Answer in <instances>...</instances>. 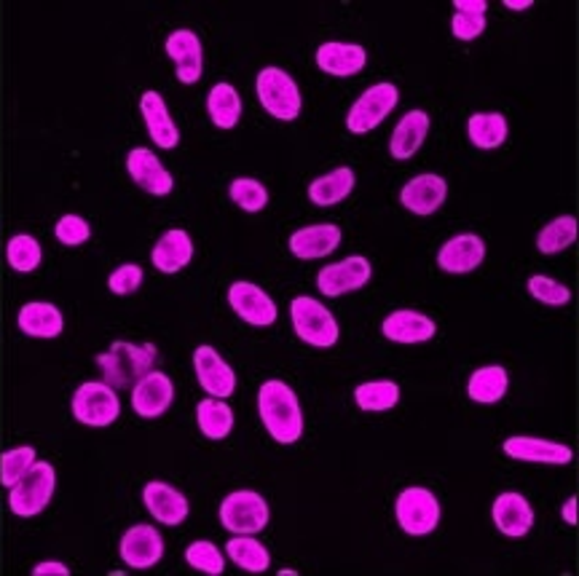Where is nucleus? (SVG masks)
Returning <instances> with one entry per match:
<instances>
[{"label":"nucleus","mask_w":579,"mask_h":576,"mask_svg":"<svg viewBox=\"0 0 579 576\" xmlns=\"http://www.w3.org/2000/svg\"><path fill=\"white\" fill-rule=\"evenodd\" d=\"M258 413L263 426L280 445L298 443L304 435V411L285 381H266L258 392Z\"/></svg>","instance_id":"f257e3e1"},{"label":"nucleus","mask_w":579,"mask_h":576,"mask_svg":"<svg viewBox=\"0 0 579 576\" xmlns=\"http://www.w3.org/2000/svg\"><path fill=\"white\" fill-rule=\"evenodd\" d=\"M156 346L145 344H124L116 340L105 355L97 357V365L102 368V381L113 389H132L134 383L143 381L156 365Z\"/></svg>","instance_id":"f03ea898"},{"label":"nucleus","mask_w":579,"mask_h":576,"mask_svg":"<svg viewBox=\"0 0 579 576\" xmlns=\"http://www.w3.org/2000/svg\"><path fill=\"white\" fill-rule=\"evenodd\" d=\"M258 100H261L263 110L269 116L280 121H295L304 108V97H301L298 84H295L290 73L282 67H263L258 73Z\"/></svg>","instance_id":"7ed1b4c3"},{"label":"nucleus","mask_w":579,"mask_h":576,"mask_svg":"<svg viewBox=\"0 0 579 576\" xmlns=\"http://www.w3.org/2000/svg\"><path fill=\"white\" fill-rule=\"evenodd\" d=\"M290 319H293L295 336L314 349H330L338 344V322L317 298L298 295L290 303Z\"/></svg>","instance_id":"20e7f679"},{"label":"nucleus","mask_w":579,"mask_h":576,"mask_svg":"<svg viewBox=\"0 0 579 576\" xmlns=\"http://www.w3.org/2000/svg\"><path fill=\"white\" fill-rule=\"evenodd\" d=\"M54 486H57V472L48 461H35L30 472L20 482L11 486L9 507L14 515L35 518L46 510V504L54 497Z\"/></svg>","instance_id":"39448f33"},{"label":"nucleus","mask_w":579,"mask_h":576,"mask_svg":"<svg viewBox=\"0 0 579 576\" xmlns=\"http://www.w3.org/2000/svg\"><path fill=\"white\" fill-rule=\"evenodd\" d=\"M394 518L408 536H427L440 523V501L429 488L411 486L394 501Z\"/></svg>","instance_id":"423d86ee"},{"label":"nucleus","mask_w":579,"mask_h":576,"mask_svg":"<svg viewBox=\"0 0 579 576\" xmlns=\"http://www.w3.org/2000/svg\"><path fill=\"white\" fill-rule=\"evenodd\" d=\"M269 504L255 491H233L220 504V523L231 534H261L269 525Z\"/></svg>","instance_id":"0eeeda50"},{"label":"nucleus","mask_w":579,"mask_h":576,"mask_svg":"<svg viewBox=\"0 0 579 576\" xmlns=\"http://www.w3.org/2000/svg\"><path fill=\"white\" fill-rule=\"evenodd\" d=\"M121 413L116 389L105 381H86L73 394V416L86 426H110Z\"/></svg>","instance_id":"6e6552de"},{"label":"nucleus","mask_w":579,"mask_h":576,"mask_svg":"<svg viewBox=\"0 0 579 576\" xmlns=\"http://www.w3.org/2000/svg\"><path fill=\"white\" fill-rule=\"evenodd\" d=\"M400 91L394 84H375L360 95L347 116V129L352 134H368L397 108Z\"/></svg>","instance_id":"1a4fd4ad"},{"label":"nucleus","mask_w":579,"mask_h":576,"mask_svg":"<svg viewBox=\"0 0 579 576\" xmlns=\"http://www.w3.org/2000/svg\"><path fill=\"white\" fill-rule=\"evenodd\" d=\"M371 263H368V258L362 256H349L343 260H338V263H330L325 265L323 271L317 274V290L323 295H328V298H338V295H347V293H354V290L365 287L368 282H371Z\"/></svg>","instance_id":"9d476101"},{"label":"nucleus","mask_w":579,"mask_h":576,"mask_svg":"<svg viewBox=\"0 0 579 576\" xmlns=\"http://www.w3.org/2000/svg\"><path fill=\"white\" fill-rule=\"evenodd\" d=\"M228 303L239 319H244L252 327H269L276 322V303L252 282H233L228 287Z\"/></svg>","instance_id":"9b49d317"},{"label":"nucleus","mask_w":579,"mask_h":576,"mask_svg":"<svg viewBox=\"0 0 579 576\" xmlns=\"http://www.w3.org/2000/svg\"><path fill=\"white\" fill-rule=\"evenodd\" d=\"M194 368L196 378H199V387L205 389L209 398H231L233 389H237V376H233L231 365L212 346H199L194 351Z\"/></svg>","instance_id":"f8f14e48"},{"label":"nucleus","mask_w":579,"mask_h":576,"mask_svg":"<svg viewBox=\"0 0 579 576\" xmlns=\"http://www.w3.org/2000/svg\"><path fill=\"white\" fill-rule=\"evenodd\" d=\"M446 180L440 175H433V172H424V175H416L403 185V191H400V204H403L408 213L418 215V218H427V215H435L437 209L446 204Z\"/></svg>","instance_id":"ddd939ff"},{"label":"nucleus","mask_w":579,"mask_h":576,"mask_svg":"<svg viewBox=\"0 0 579 576\" xmlns=\"http://www.w3.org/2000/svg\"><path fill=\"white\" fill-rule=\"evenodd\" d=\"M164 555V539L159 534L153 525L138 523L121 536V557L129 568H138V572H145V568H153Z\"/></svg>","instance_id":"4468645a"},{"label":"nucleus","mask_w":579,"mask_h":576,"mask_svg":"<svg viewBox=\"0 0 579 576\" xmlns=\"http://www.w3.org/2000/svg\"><path fill=\"white\" fill-rule=\"evenodd\" d=\"M172 400H175V387H172L170 376L151 370L143 381L132 387V407L140 419H159L170 411Z\"/></svg>","instance_id":"2eb2a0df"},{"label":"nucleus","mask_w":579,"mask_h":576,"mask_svg":"<svg viewBox=\"0 0 579 576\" xmlns=\"http://www.w3.org/2000/svg\"><path fill=\"white\" fill-rule=\"evenodd\" d=\"M127 170L129 177L151 196H166L175 188V180L166 172V166L159 161L156 153L148 151V148H132V151H129Z\"/></svg>","instance_id":"dca6fc26"},{"label":"nucleus","mask_w":579,"mask_h":576,"mask_svg":"<svg viewBox=\"0 0 579 576\" xmlns=\"http://www.w3.org/2000/svg\"><path fill=\"white\" fill-rule=\"evenodd\" d=\"M485 258V241L478 233H459L448 239L437 252V265L446 274H470Z\"/></svg>","instance_id":"f3484780"},{"label":"nucleus","mask_w":579,"mask_h":576,"mask_svg":"<svg viewBox=\"0 0 579 576\" xmlns=\"http://www.w3.org/2000/svg\"><path fill=\"white\" fill-rule=\"evenodd\" d=\"M502 450L515 461L528 464H569L575 458V450L569 445L542 437H507Z\"/></svg>","instance_id":"a211bd4d"},{"label":"nucleus","mask_w":579,"mask_h":576,"mask_svg":"<svg viewBox=\"0 0 579 576\" xmlns=\"http://www.w3.org/2000/svg\"><path fill=\"white\" fill-rule=\"evenodd\" d=\"M491 515H494L496 529L510 539L526 536L528 531L534 529L532 504H528L526 497H521V493H515V491L499 493Z\"/></svg>","instance_id":"6ab92c4d"},{"label":"nucleus","mask_w":579,"mask_h":576,"mask_svg":"<svg viewBox=\"0 0 579 576\" xmlns=\"http://www.w3.org/2000/svg\"><path fill=\"white\" fill-rule=\"evenodd\" d=\"M368 65V52L360 43L328 41L317 48V67L328 76L352 78Z\"/></svg>","instance_id":"aec40b11"},{"label":"nucleus","mask_w":579,"mask_h":576,"mask_svg":"<svg viewBox=\"0 0 579 576\" xmlns=\"http://www.w3.org/2000/svg\"><path fill=\"white\" fill-rule=\"evenodd\" d=\"M381 333L394 344H427L435 338L437 325L427 314L414 312V308H397L384 319Z\"/></svg>","instance_id":"412c9836"},{"label":"nucleus","mask_w":579,"mask_h":576,"mask_svg":"<svg viewBox=\"0 0 579 576\" xmlns=\"http://www.w3.org/2000/svg\"><path fill=\"white\" fill-rule=\"evenodd\" d=\"M164 48H166V54L175 59L177 78H181V84H196V80L201 78L205 54H201L199 35L190 33V30H175V33L166 39Z\"/></svg>","instance_id":"4be33fe9"},{"label":"nucleus","mask_w":579,"mask_h":576,"mask_svg":"<svg viewBox=\"0 0 579 576\" xmlns=\"http://www.w3.org/2000/svg\"><path fill=\"white\" fill-rule=\"evenodd\" d=\"M143 501H145L148 512H151V515L156 518L162 525H181L190 512L188 499L183 497L177 488L166 486V482L162 480L148 482L143 491Z\"/></svg>","instance_id":"5701e85b"},{"label":"nucleus","mask_w":579,"mask_h":576,"mask_svg":"<svg viewBox=\"0 0 579 576\" xmlns=\"http://www.w3.org/2000/svg\"><path fill=\"white\" fill-rule=\"evenodd\" d=\"M338 244H341V228L332 226V222L306 226L290 237V252L301 260H317L330 256Z\"/></svg>","instance_id":"b1692460"},{"label":"nucleus","mask_w":579,"mask_h":576,"mask_svg":"<svg viewBox=\"0 0 579 576\" xmlns=\"http://www.w3.org/2000/svg\"><path fill=\"white\" fill-rule=\"evenodd\" d=\"M140 113H143L145 119L148 134H151V140L156 142L159 148H164V151L177 148L181 132H177L175 121H172L170 110H166L164 97L159 95V91H145V95L140 97Z\"/></svg>","instance_id":"393cba45"},{"label":"nucleus","mask_w":579,"mask_h":576,"mask_svg":"<svg viewBox=\"0 0 579 576\" xmlns=\"http://www.w3.org/2000/svg\"><path fill=\"white\" fill-rule=\"evenodd\" d=\"M429 134V116L424 110H411L400 119L397 127H394L392 140H390V153L394 161H408L411 156H416L418 148L424 145Z\"/></svg>","instance_id":"a878e982"},{"label":"nucleus","mask_w":579,"mask_h":576,"mask_svg":"<svg viewBox=\"0 0 579 576\" xmlns=\"http://www.w3.org/2000/svg\"><path fill=\"white\" fill-rule=\"evenodd\" d=\"M190 258H194V241H190V237L183 231V228H172V231H166L151 252L153 265H156L162 274H177V271L186 269Z\"/></svg>","instance_id":"bb28decb"},{"label":"nucleus","mask_w":579,"mask_h":576,"mask_svg":"<svg viewBox=\"0 0 579 576\" xmlns=\"http://www.w3.org/2000/svg\"><path fill=\"white\" fill-rule=\"evenodd\" d=\"M17 325L24 336L30 338H57L63 333L65 319L63 312H59L54 303H24L20 308V317H17Z\"/></svg>","instance_id":"cd10ccee"},{"label":"nucleus","mask_w":579,"mask_h":576,"mask_svg":"<svg viewBox=\"0 0 579 576\" xmlns=\"http://www.w3.org/2000/svg\"><path fill=\"white\" fill-rule=\"evenodd\" d=\"M510 387V376L502 365H485V368H478L476 373L470 376V383H467V398L472 402H480V405H496L499 400L507 394Z\"/></svg>","instance_id":"c85d7f7f"},{"label":"nucleus","mask_w":579,"mask_h":576,"mask_svg":"<svg viewBox=\"0 0 579 576\" xmlns=\"http://www.w3.org/2000/svg\"><path fill=\"white\" fill-rule=\"evenodd\" d=\"M354 191V172L349 166H338L328 175L317 177L309 185V199L317 207H332V204L343 202Z\"/></svg>","instance_id":"c756f323"},{"label":"nucleus","mask_w":579,"mask_h":576,"mask_svg":"<svg viewBox=\"0 0 579 576\" xmlns=\"http://www.w3.org/2000/svg\"><path fill=\"white\" fill-rule=\"evenodd\" d=\"M207 113L218 129H233L242 116V97L231 84H215L207 95Z\"/></svg>","instance_id":"7c9ffc66"},{"label":"nucleus","mask_w":579,"mask_h":576,"mask_svg":"<svg viewBox=\"0 0 579 576\" xmlns=\"http://www.w3.org/2000/svg\"><path fill=\"white\" fill-rule=\"evenodd\" d=\"M467 138L480 151H496L507 140V119L502 113H476L467 121Z\"/></svg>","instance_id":"2f4dec72"},{"label":"nucleus","mask_w":579,"mask_h":576,"mask_svg":"<svg viewBox=\"0 0 579 576\" xmlns=\"http://www.w3.org/2000/svg\"><path fill=\"white\" fill-rule=\"evenodd\" d=\"M196 421H199L201 435L207 439H226L233 430V411L228 402L207 398L196 405Z\"/></svg>","instance_id":"473e14b6"},{"label":"nucleus","mask_w":579,"mask_h":576,"mask_svg":"<svg viewBox=\"0 0 579 576\" xmlns=\"http://www.w3.org/2000/svg\"><path fill=\"white\" fill-rule=\"evenodd\" d=\"M226 553L239 568H244V572H250V574H263V572H269V566H271L269 550L263 547V544L258 542L252 534L233 536L231 542L226 544Z\"/></svg>","instance_id":"72a5a7b5"},{"label":"nucleus","mask_w":579,"mask_h":576,"mask_svg":"<svg viewBox=\"0 0 579 576\" xmlns=\"http://www.w3.org/2000/svg\"><path fill=\"white\" fill-rule=\"evenodd\" d=\"M354 402L360 411L384 413L400 402V387L394 381H368L354 389Z\"/></svg>","instance_id":"f704fd0d"},{"label":"nucleus","mask_w":579,"mask_h":576,"mask_svg":"<svg viewBox=\"0 0 579 576\" xmlns=\"http://www.w3.org/2000/svg\"><path fill=\"white\" fill-rule=\"evenodd\" d=\"M577 233H579V226H577L575 215H560V218L550 220L539 231L537 250L542 252V256H556V252H564L566 247L575 244Z\"/></svg>","instance_id":"c9c22d12"},{"label":"nucleus","mask_w":579,"mask_h":576,"mask_svg":"<svg viewBox=\"0 0 579 576\" xmlns=\"http://www.w3.org/2000/svg\"><path fill=\"white\" fill-rule=\"evenodd\" d=\"M41 258H43L41 244L33 237H28V233H20V237L9 239V247H6V260H9L11 269L20 271V274H30V271L39 269Z\"/></svg>","instance_id":"e433bc0d"},{"label":"nucleus","mask_w":579,"mask_h":576,"mask_svg":"<svg viewBox=\"0 0 579 576\" xmlns=\"http://www.w3.org/2000/svg\"><path fill=\"white\" fill-rule=\"evenodd\" d=\"M228 196H231V202L239 204L244 213H261V209H266V204H269L266 185L258 183V180H252V177L233 180L231 188H228Z\"/></svg>","instance_id":"4c0bfd02"},{"label":"nucleus","mask_w":579,"mask_h":576,"mask_svg":"<svg viewBox=\"0 0 579 576\" xmlns=\"http://www.w3.org/2000/svg\"><path fill=\"white\" fill-rule=\"evenodd\" d=\"M186 561H188L190 568H196V572L209 574V576H220V574L226 572L223 553H220V550L215 547L212 542H205V539H199V542L188 544Z\"/></svg>","instance_id":"58836bf2"},{"label":"nucleus","mask_w":579,"mask_h":576,"mask_svg":"<svg viewBox=\"0 0 579 576\" xmlns=\"http://www.w3.org/2000/svg\"><path fill=\"white\" fill-rule=\"evenodd\" d=\"M33 464H35V450L30 448V445L6 450V454L0 456V482H3L6 488H11L14 482H20L22 477L30 472Z\"/></svg>","instance_id":"ea45409f"},{"label":"nucleus","mask_w":579,"mask_h":576,"mask_svg":"<svg viewBox=\"0 0 579 576\" xmlns=\"http://www.w3.org/2000/svg\"><path fill=\"white\" fill-rule=\"evenodd\" d=\"M528 293H532L534 301L545 303V306H566L571 301V290L566 284L542 274L528 279Z\"/></svg>","instance_id":"a19ab883"},{"label":"nucleus","mask_w":579,"mask_h":576,"mask_svg":"<svg viewBox=\"0 0 579 576\" xmlns=\"http://www.w3.org/2000/svg\"><path fill=\"white\" fill-rule=\"evenodd\" d=\"M54 233H57V239L63 241L65 247H81L84 241L91 237V228L89 222L78 218V215H65V218H59L57 226H54Z\"/></svg>","instance_id":"79ce46f5"},{"label":"nucleus","mask_w":579,"mask_h":576,"mask_svg":"<svg viewBox=\"0 0 579 576\" xmlns=\"http://www.w3.org/2000/svg\"><path fill=\"white\" fill-rule=\"evenodd\" d=\"M140 284H143V269L138 263L119 265L108 279V287L116 295H132L134 290H140Z\"/></svg>","instance_id":"37998d69"},{"label":"nucleus","mask_w":579,"mask_h":576,"mask_svg":"<svg viewBox=\"0 0 579 576\" xmlns=\"http://www.w3.org/2000/svg\"><path fill=\"white\" fill-rule=\"evenodd\" d=\"M451 30H454V39H459V41H476L478 35H483L485 17L465 14V11H456L454 20H451Z\"/></svg>","instance_id":"c03bdc74"},{"label":"nucleus","mask_w":579,"mask_h":576,"mask_svg":"<svg viewBox=\"0 0 579 576\" xmlns=\"http://www.w3.org/2000/svg\"><path fill=\"white\" fill-rule=\"evenodd\" d=\"M67 574H70V568H67L65 563H57V561L39 563V566L33 568V576H67Z\"/></svg>","instance_id":"a18cd8bd"},{"label":"nucleus","mask_w":579,"mask_h":576,"mask_svg":"<svg viewBox=\"0 0 579 576\" xmlns=\"http://www.w3.org/2000/svg\"><path fill=\"white\" fill-rule=\"evenodd\" d=\"M454 9L465 11V14L485 17V9H489V3H485V0H454Z\"/></svg>","instance_id":"49530a36"},{"label":"nucleus","mask_w":579,"mask_h":576,"mask_svg":"<svg viewBox=\"0 0 579 576\" xmlns=\"http://www.w3.org/2000/svg\"><path fill=\"white\" fill-rule=\"evenodd\" d=\"M560 515H564V520H566V523H569V525H577V499H575V497L566 501L564 512H560Z\"/></svg>","instance_id":"de8ad7c7"},{"label":"nucleus","mask_w":579,"mask_h":576,"mask_svg":"<svg viewBox=\"0 0 579 576\" xmlns=\"http://www.w3.org/2000/svg\"><path fill=\"white\" fill-rule=\"evenodd\" d=\"M534 6V0H504V9H510V11H526V9H532Z\"/></svg>","instance_id":"09e8293b"}]
</instances>
